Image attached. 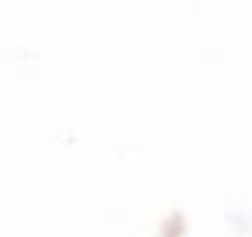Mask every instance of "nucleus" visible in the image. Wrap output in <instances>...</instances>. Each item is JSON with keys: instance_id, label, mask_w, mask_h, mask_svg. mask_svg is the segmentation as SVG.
Segmentation results:
<instances>
[]
</instances>
